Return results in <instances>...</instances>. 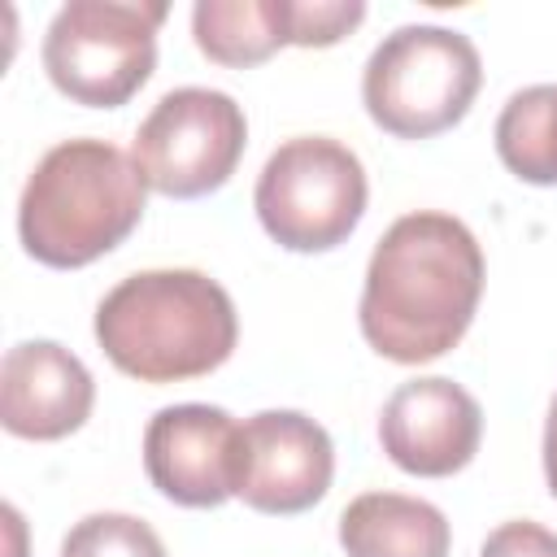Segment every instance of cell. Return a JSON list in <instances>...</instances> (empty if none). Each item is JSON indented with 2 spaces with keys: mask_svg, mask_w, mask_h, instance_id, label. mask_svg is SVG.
Returning a JSON list of instances; mask_svg holds the SVG:
<instances>
[{
  "mask_svg": "<svg viewBox=\"0 0 557 557\" xmlns=\"http://www.w3.org/2000/svg\"><path fill=\"white\" fill-rule=\"evenodd\" d=\"M483 274V248L461 218L435 209L396 218L366 265L357 305L366 344L396 366L444 357L479 313Z\"/></svg>",
  "mask_w": 557,
  "mask_h": 557,
  "instance_id": "obj_1",
  "label": "cell"
},
{
  "mask_svg": "<svg viewBox=\"0 0 557 557\" xmlns=\"http://www.w3.org/2000/svg\"><path fill=\"white\" fill-rule=\"evenodd\" d=\"M96 344L139 383H187L226 366L239 318L231 292L205 270H139L96 305Z\"/></svg>",
  "mask_w": 557,
  "mask_h": 557,
  "instance_id": "obj_2",
  "label": "cell"
},
{
  "mask_svg": "<svg viewBox=\"0 0 557 557\" xmlns=\"http://www.w3.org/2000/svg\"><path fill=\"white\" fill-rule=\"evenodd\" d=\"M148 183L109 139L52 144L17 200V239L26 257L52 270H83L131 239L144 222Z\"/></svg>",
  "mask_w": 557,
  "mask_h": 557,
  "instance_id": "obj_3",
  "label": "cell"
},
{
  "mask_svg": "<svg viewBox=\"0 0 557 557\" xmlns=\"http://www.w3.org/2000/svg\"><path fill=\"white\" fill-rule=\"evenodd\" d=\"M483 87V61L470 35L453 26L409 22L383 35L361 70V104L370 122L396 139H431L453 131Z\"/></svg>",
  "mask_w": 557,
  "mask_h": 557,
  "instance_id": "obj_4",
  "label": "cell"
},
{
  "mask_svg": "<svg viewBox=\"0 0 557 557\" xmlns=\"http://www.w3.org/2000/svg\"><path fill=\"white\" fill-rule=\"evenodd\" d=\"M370 183L361 157L331 135L278 144L252 187L261 231L287 252H331L366 218Z\"/></svg>",
  "mask_w": 557,
  "mask_h": 557,
  "instance_id": "obj_5",
  "label": "cell"
},
{
  "mask_svg": "<svg viewBox=\"0 0 557 557\" xmlns=\"http://www.w3.org/2000/svg\"><path fill=\"white\" fill-rule=\"evenodd\" d=\"M170 4L70 0L44 30V70L61 96L87 109H122L157 70V26Z\"/></svg>",
  "mask_w": 557,
  "mask_h": 557,
  "instance_id": "obj_6",
  "label": "cell"
},
{
  "mask_svg": "<svg viewBox=\"0 0 557 557\" xmlns=\"http://www.w3.org/2000/svg\"><path fill=\"white\" fill-rule=\"evenodd\" d=\"M244 144L248 117L235 96L218 87H174L139 122L131 157L148 191L170 200H200L226 187Z\"/></svg>",
  "mask_w": 557,
  "mask_h": 557,
  "instance_id": "obj_7",
  "label": "cell"
},
{
  "mask_svg": "<svg viewBox=\"0 0 557 557\" xmlns=\"http://www.w3.org/2000/svg\"><path fill=\"white\" fill-rule=\"evenodd\" d=\"M335 479V444L300 409H261L235 435V496L257 513H305Z\"/></svg>",
  "mask_w": 557,
  "mask_h": 557,
  "instance_id": "obj_8",
  "label": "cell"
},
{
  "mask_svg": "<svg viewBox=\"0 0 557 557\" xmlns=\"http://www.w3.org/2000/svg\"><path fill=\"white\" fill-rule=\"evenodd\" d=\"M479 400L444 374L400 383L379 413V444L387 461L418 479H448L466 470L479 453Z\"/></svg>",
  "mask_w": 557,
  "mask_h": 557,
  "instance_id": "obj_9",
  "label": "cell"
},
{
  "mask_svg": "<svg viewBox=\"0 0 557 557\" xmlns=\"http://www.w3.org/2000/svg\"><path fill=\"white\" fill-rule=\"evenodd\" d=\"M235 435L218 405H165L144 426V474L183 509H218L235 496Z\"/></svg>",
  "mask_w": 557,
  "mask_h": 557,
  "instance_id": "obj_10",
  "label": "cell"
},
{
  "mask_svg": "<svg viewBox=\"0 0 557 557\" xmlns=\"http://www.w3.org/2000/svg\"><path fill=\"white\" fill-rule=\"evenodd\" d=\"M96 405L91 370L57 339H22L0 361V422L17 440L74 435Z\"/></svg>",
  "mask_w": 557,
  "mask_h": 557,
  "instance_id": "obj_11",
  "label": "cell"
},
{
  "mask_svg": "<svg viewBox=\"0 0 557 557\" xmlns=\"http://www.w3.org/2000/svg\"><path fill=\"white\" fill-rule=\"evenodd\" d=\"M348 557H448L453 527L440 505L405 492H361L339 513Z\"/></svg>",
  "mask_w": 557,
  "mask_h": 557,
  "instance_id": "obj_12",
  "label": "cell"
},
{
  "mask_svg": "<svg viewBox=\"0 0 557 557\" xmlns=\"http://www.w3.org/2000/svg\"><path fill=\"white\" fill-rule=\"evenodd\" d=\"M191 39L226 70L261 65L296 44V0H200L191 9Z\"/></svg>",
  "mask_w": 557,
  "mask_h": 557,
  "instance_id": "obj_13",
  "label": "cell"
},
{
  "mask_svg": "<svg viewBox=\"0 0 557 557\" xmlns=\"http://www.w3.org/2000/svg\"><path fill=\"white\" fill-rule=\"evenodd\" d=\"M496 157L535 187H557V83L522 87L496 117Z\"/></svg>",
  "mask_w": 557,
  "mask_h": 557,
  "instance_id": "obj_14",
  "label": "cell"
},
{
  "mask_svg": "<svg viewBox=\"0 0 557 557\" xmlns=\"http://www.w3.org/2000/svg\"><path fill=\"white\" fill-rule=\"evenodd\" d=\"M61 557H165V544L144 518L104 509L78 518L65 531Z\"/></svg>",
  "mask_w": 557,
  "mask_h": 557,
  "instance_id": "obj_15",
  "label": "cell"
},
{
  "mask_svg": "<svg viewBox=\"0 0 557 557\" xmlns=\"http://www.w3.org/2000/svg\"><path fill=\"white\" fill-rule=\"evenodd\" d=\"M361 0H296V48H331L361 26Z\"/></svg>",
  "mask_w": 557,
  "mask_h": 557,
  "instance_id": "obj_16",
  "label": "cell"
},
{
  "mask_svg": "<svg viewBox=\"0 0 557 557\" xmlns=\"http://www.w3.org/2000/svg\"><path fill=\"white\" fill-rule=\"evenodd\" d=\"M479 557H557V531L531 518H513V522H500L483 540Z\"/></svg>",
  "mask_w": 557,
  "mask_h": 557,
  "instance_id": "obj_17",
  "label": "cell"
},
{
  "mask_svg": "<svg viewBox=\"0 0 557 557\" xmlns=\"http://www.w3.org/2000/svg\"><path fill=\"white\" fill-rule=\"evenodd\" d=\"M544 479H548V492L557 496V396H553L548 422H544Z\"/></svg>",
  "mask_w": 557,
  "mask_h": 557,
  "instance_id": "obj_18",
  "label": "cell"
}]
</instances>
